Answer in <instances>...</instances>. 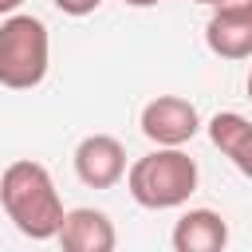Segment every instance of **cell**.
I'll list each match as a JSON object with an SVG mask.
<instances>
[{
  "label": "cell",
  "instance_id": "6da1fadb",
  "mask_svg": "<svg viewBox=\"0 0 252 252\" xmlns=\"http://www.w3.org/2000/svg\"><path fill=\"white\" fill-rule=\"evenodd\" d=\"M0 205L28 240H51L63 224V201L39 161H12L0 173Z\"/></svg>",
  "mask_w": 252,
  "mask_h": 252
},
{
  "label": "cell",
  "instance_id": "7a4b0ae2",
  "mask_svg": "<svg viewBox=\"0 0 252 252\" xmlns=\"http://www.w3.org/2000/svg\"><path fill=\"white\" fill-rule=\"evenodd\" d=\"M126 189L142 209H177L197 193V161L181 146H158L130 165Z\"/></svg>",
  "mask_w": 252,
  "mask_h": 252
},
{
  "label": "cell",
  "instance_id": "3957f363",
  "mask_svg": "<svg viewBox=\"0 0 252 252\" xmlns=\"http://www.w3.org/2000/svg\"><path fill=\"white\" fill-rule=\"evenodd\" d=\"M51 63V35L39 16L12 12L0 24V87L32 91L43 83Z\"/></svg>",
  "mask_w": 252,
  "mask_h": 252
},
{
  "label": "cell",
  "instance_id": "277c9868",
  "mask_svg": "<svg viewBox=\"0 0 252 252\" xmlns=\"http://www.w3.org/2000/svg\"><path fill=\"white\" fill-rule=\"evenodd\" d=\"M142 134L154 146H185L201 130V114L189 98L181 94H158L142 106Z\"/></svg>",
  "mask_w": 252,
  "mask_h": 252
},
{
  "label": "cell",
  "instance_id": "5b68a950",
  "mask_svg": "<svg viewBox=\"0 0 252 252\" xmlns=\"http://www.w3.org/2000/svg\"><path fill=\"white\" fill-rule=\"evenodd\" d=\"M75 173L91 189H110L126 173V150L110 134H87L75 146Z\"/></svg>",
  "mask_w": 252,
  "mask_h": 252
},
{
  "label": "cell",
  "instance_id": "8992f818",
  "mask_svg": "<svg viewBox=\"0 0 252 252\" xmlns=\"http://www.w3.org/2000/svg\"><path fill=\"white\" fill-rule=\"evenodd\" d=\"M67 252H110L114 248V224L102 209H67L63 213V224H59V236H55Z\"/></svg>",
  "mask_w": 252,
  "mask_h": 252
},
{
  "label": "cell",
  "instance_id": "52a82bcc",
  "mask_svg": "<svg viewBox=\"0 0 252 252\" xmlns=\"http://www.w3.org/2000/svg\"><path fill=\"white\" fill-rule=\"evenodd\" d=\"M205 43L220 59H248L252 55V12L213 8L209 24H205Z\"/></svg>",
  "mask_w": 252,
  "mask_h": 252
},
{
  "label": "cell",
  "instance_id": "ba28073f",
  "mask_svg": "<svg viewBox=\"0 0 252 252\" xmlns=\"http://www.w3.org/2000/svg\"><path fill=\"white\" fill-rule=\"evenodd\" d=\"M228 244V224L213 209H189L173 224V248L177 252H220Z\"/></svg>",
  "mask_w": 252,
  "mask_h": 252
},
{
  "label": "cell",
  "instance_id": "9c48e42d",
  "mask_svg": "<svg viewBox=\"0 0 252 252\" xmlns=\"http://www.w3.org/2000/svg\"><path fill=\"white\" fill-rule=\"evenodd\" d=\"M209 138L213 146L252 181V122L236 110H220L209 118Z\"/></svg>",
  "mask_w": 252,
  "mask_h": 252
},
{
  "label": "cell",
  "instance_id": "30bf717a",
  "mask_svg": "<svg viewBox=\"0 0 252 252\" xmlns=\"http://www.w3.org/2000/svg\"><path fill=\"white\" fill-rule=\"evenodd\" d=\"M98 4H102V0H55V8L67 12V16H91Z\"/></svg>",
  "mask_w": 252,
  "mask_h": 252
},
{
  "label": "cell",
  "instance_id": "8fae6325",
  "mask_svg": "<svg viewBox=\"0 0 252 252\" xmlns=\"http://www.w3.org/2000/svg\"><path fill=\"white\" fill-rule=\"evenodd\" d=\"M20 4H24V0H0V16H12Z\"/></svg>",
  "mask_w": 252,
  "mask_h": 252
},
{
  "label": "cell",
  "instance_id": "7c38bea8",
  "mask_svg": "<svg viewBox=\"0 0 252 252\" xmlns=\"http://www.w3.org/2000/svg\"><path fill=\"white\" fill-rule=\"evenodd\" d=\"M130 8H154V4H161V0H126Z\"/></svg>",
  "mask_w": 252,
  "mask_h": 252
},
{
  "label": "cell",
  "instance_id": "4fadbf2b",
  "mask_svg": "<svg viewBox=\"0 0 252 252\" xmlns=\"http://www.w3.org/2000/svg\"><path fill=\"white\" fill-rule=\"evenodd\" d=\"M193 4H205V8H213V4H220V0H193Z\"/></svg>",
  "mask_w": 252,
  "mask_h": 252
},
{
  "label": "cell",
  "instance_id": "5bb4252c",
  "mask_svg": "<svg viewBox=\"0 0 252 252\" xmlns=\"http://www.w3.org/2000/svg\"><path fill=\"white\" fill-rule=\"evenodd\" d=\"M248 98H252V71H248Z\"/></svg>",
  "mask_w": 252,
  "mask_h": 252
}]
</instances>
